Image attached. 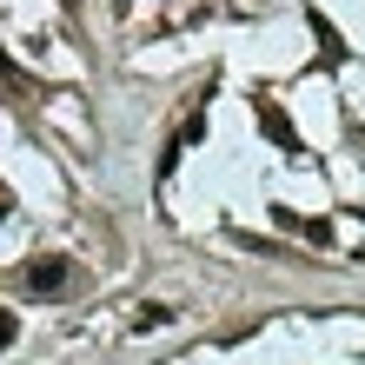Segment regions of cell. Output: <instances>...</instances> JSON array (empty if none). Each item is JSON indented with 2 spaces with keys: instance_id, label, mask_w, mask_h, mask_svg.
I'll use <instances>...</instances> for the list:
<instances>
[{
  "instance_id": "obj_3",
  "label": "cell",
  "mask_w": 365,
  "mask_h": 365,
  "mask_svg": "<svg viewBox=\"0 0 365 365\" xmlns=\"http://www.w3.org/2000/svg\"><path fill=\"white\" fill-rule=\"evenodd\" d=\"M200 133H206V113L192 106V113H186V126H180L173 140H166V153H160V173H173V166H180V153H186V146L200 140Z\"/></svg>"
},
{
  "instance_id": "obj_7",
  "label": "cell",
  "mask_w": 365,
  "mask_h": 365,
  "mask_svg": "<svg viewBox=\"0 0 365 365\" xmlns=\"http://www.w3.org/2000/svg\"><path fill=\"white\" fill-rule=\"evenodd\" d=\"M0 226H7V200H0Z\"/></svg>"
},
{
  "instance_id": "obj_6",
  "label": "cell",
  "mask_w": 365,
  "mask_h": 365,
  "mask_svg": "<svg viewBox=\"0 0 365 365\" xmlns=\"http://www.w3.org/2000/svg\"><path fill=\"white\" fill-rule=\"evenodd\" d=\"M14 339H20V319H14L7 306H0V352H7V346H14Z\"/></svg>"
},
{
  "instance_id": "obj_1",
  "label": "cell",
  "mask_w": 365,
  "mask_h": 365,
  "mask_svg": "<svg viewBox=\"0 0 365 365\" xmlns=\"http://www.w3.org/2000/svg\"><path fill=\"white\" fill-rule=\"evenodd\" d=\"M67 286H73V266L60 252H40V259L20 266V292H34V299H60Z\"/></svg>"
},
{
  "instance_id": "obj_5",
  "label": "cell",
  "mask_w": 365,
  "mask_h": 365,
  "mask_svg": "<svg viewBox=\"0 0 365 365\" xmlns=\"http://www.w3.org/2000/svg\"><path fill=\"white\" fill-rule=\"evenodd\" d=\"M312 34H319V47H326V60H346V40H339V27L326 14H312Z\"/></svg>"
},
{
  "instance_id": "obj_4",
  "label": "cell",
  "mask_w": 365,
  "mask_h": 365,
  "mask_svg": "<svg viewBox=\"0 0 365 365\" xmlns=\"http://www.w3.org/2000/svg\"><path fill=\"white\" fill-rule=\"evenodd\" d=\"M160 326H173V306H160V299H146V306L133 312V332H160Z\"/></svg>"
},
{
  "instance_id": "obj_2",
  "label": "cell",
  "mask_w": 365,
  "mask_h": 365,
  "mask_svg": "<svg viewBox=\"0 0 365 365\" xmlns=\"http://www.w3.org/2000/svg\"><path fill=\"white\" fill-rule=\"evenodd\" d=\"M252 113H259V126H266V140H272V146H286V153H306V140H299V126L286 120V106H279L272 93H259V100H252Z\"/></svg>"
}]
</instances>
